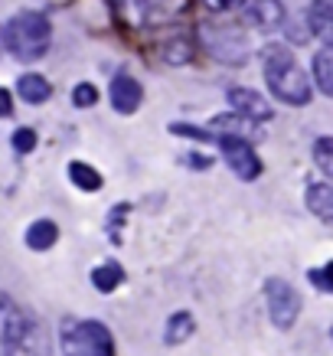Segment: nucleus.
Returning a JSON list of instances; mask_svg holds the SVG:
<instances>
[{"mask_svg": "<svg viewBox=\"0 0 333 356\" xmlns=\"http://www.w3.org/2000/svg\"><path fill=\"white\" fill-rule=\"evenodd\" d=\"M261 69H265L268 88L284 105H307L311 102L307 76H304V69L298 65V59L291 56V49H284V46H265L261 49Z\"/></svg>", "mask_w": 333, "mask_h": 356, "instance_id": "nucleus-1", "label": "nucleus"}, {"mask_svg": "<svg viewBox=\"0 0 333 356\" xmlns=\"http://www.w3.org/2000/svg\"><path fill=\"white\" fill-rule=\"evenodd\" d=\"M49 36H53V26L46 20V13L23 10L7 23L3 46H7L17 59H23V63H36V59H43L46 49H49Z\"/></svg>", "mask_w": 333, "mask_h": 356, "instance_id": "nucleus-2", "label": "nucleus"}, {"mask_svg": "<svg viewBox=\"0 0 333 356\" xmlns=\"http://www.w3.org/2000/svg\"><path fill=\"white\" fill-rule=\"evenodd\" d=\"M3 356H49V330L30 311H13L0 334Z\"/></svg>", "mask_w": 333, "mask_h": 356, "instance_id": "nucleus-3", "label": "nucleus"}, {"mask_svg": "<svg viewBox=\"0 0 333 356\" xmlns=\"http://www.w3.org/2000/svg\"><path fill=\"white\" fill-rule=\"evenodd\" d=\"M65 356H115V340L98 321H65L63 324Z\"/></svg>", "mask_w": 333, "mask_h": 356, "instance_id": "nucleus-4", "label": "nucleus"}, {"mask_svg": "<svg viewBox=\"0 0 333 356\" xmlns=\"http://www.w3.org/2000/svg\"><path fill=\"white\" fill-rule=\"evenodd\" d=\"M265 301H268L271 324L278 330H291L301 314V294L294 291V284L284 278H268L265 281Z\"/></svg>", "mask_w": 333, "mask_h": 356, "instance_id": "nucleus-5", "label": "nucleus"}, {"mask_svg": "<svg viewBox=\"0 0 333 356\" xmlns=\"http://www.w3.org/2000/svg\"><path fill=\"white\" fill-rule=\"evenodd\" d=\"M219 140V147H222V157H226V163L232 167V173H236L238 180H255L258 173H261V161H258L255 147L248 144L245 138H238V134H222Z\"/></svg>", "mask_w": 333, "mask_h": 356, "instance_id": "nucleus-6", "label": "nucleus"}, {"mask_svg": "<svg viewBox=\"0 0 333 356\" xmlns=\"http://www.w3.org/2000/svg\"><path fill=\"white\" fill-rule=\"evenodd\" d=\"M226 102H229V108H236L245 121H268L271 118V105L258 95V92H252V88H242V86L229 88Z\"/></svg>", "mask_w": 333, "mask_h": 356, "instance_id": "nucleus-7", "label": "nucleus"}, {"mask_svg": "<svg viewBox=\"0 0 333 356\" xmlns=\"http://www.w3.org/2000/svg\"><path fill=\"white\" fill-rule=\"evenodd\" d=\"M140 98H144V88H140L138 79L128 76V72H118L115 82H111V105H115V111L118 115H134L140 108Z\"/></svg>", "mask_w": 333, "mask_h": 356, "instance_id": "nucleus-8", "label": "nucleus"}, {"mask_svg": "<svg viewBox=\"0 0 333 356\" xmlns=\"http://www.w3.org/2000/svg\"><path fill=\"white\" fill-rule=\"evenodd\" d=\"M245 20H248V26H255V30L271 33L288 20V10H284L281 0H252L245 10Z\"/></svg>", "mask_w": 333, "mask_h": 356, "instance_id": "nucleus-9", "label": "nucleus"}, {"mask_svg": "<svg viewBox=\"0 0 333 356\" xmlns=\"http://www.w3.org/2000/svg\"><path fill=\"white\" fill-rule=\"evenodd\" d=\"M307 26L311 33L320 40V43H330L333 40V10H330V0H314L311 10H307Z\"/></svg>", "mask_w": 333, "mask_h": 356, "instance_id": "nucleus-10", "label": "nucleus"}, {"mask_svg": "<svg viewBox=\"0 0 333 356\" xmlns=\"http://www.w3.org/2000/svg\"><path fill=\"white\" fill-rule=\"evenodd\" d=\"M304 203L317 219L330 222L333 219V190L327 184H307V193H304Z\"/></svg>", "mask_w": 333, "mask_h": 356, "instance_id": "nucleus-11", "label": "nucleus"}, {"mask_svg": "<svg viewBox=\"0 0 333 356\" xmlns=\"http://www.w3.org/2000/svg\"><path fill=\"white\" fill-rule=\"evenodd\" d=\"M56 238H59V229H56L53 219H36V222L26 229V245H30L33 252H46V248H53Z\"/></svg>", "mask_w": 333, "mask_h": 356, "instance_id": "nucleus-12", "label": "nucleus"}, {"mask_svg": "<svg viewBox=\"0 0 333 356\" xmlns=\"http://www.w3.org/2000/svg\"><path fill=\"white\" fill-rule=\"evenodd\" d=\"M193 330H196L193 314L177 311L170 321H167V330H163V343H167V346H180L183 340H190V337H193Z\"/></svg>", "mask_w": 333, "mask_h": 356, "instance_id": "nucleus-13", "label": "nucleus"}, {"mask_svg": "<svg viewBox=\"0 0 333 356\" xmlns=\"http://www.w3.org/2000/svg\"><path fill=\"white\" fill-rule=\"evenodd\" d=\"M17 88H20V98H23V102H30V105H40V102H46V98L53 95L49 82H46L43 76H36V72H30V76H20Z\"/></svg>", "mask_w": 333, "mask_h": 356, "instance_id": "nucleus-14", "label": "nucleus"}, {"mask_svg": "<svg viewBox=\"0 0 333 356\" xmlns=\"http://www.w3.org/2000/svg\"><path fill=\"white\" fill-rule=\"evenodd\" d=\"M69 180H72L82 193H95V190H101V173H98L95 167L82 163V161L69 163Z\"/></svg>", "mask_w": 333, "mask_h": 356, "instance_id": "nucleus-15", "label": "nucleus"}, {"mask_svg": "<svg viewBox=\"0 0 333 356\" xmlns=\"http://www.w3.org/2000/svg\"><path fill=\"white\" fill-rule=\"evenodd\" d=\"M314 79L323 95H333V53L330 46H323L320 53L314 56Z\"/></svg>", "mask_w": 333, "mask_h": 356, "instance_id": "nucleus-16", "label": "nucleus"}, {"mask_svg": "<svg viewBox=\"0 0 333 356\" xmlns=\"http://www.w3.org/2000/svg\"><path fill=\"white\" fill-rule=\"evenodd\" d=\"M121 281H124V268L115 265V261H105V265H98V268L92 271V284H95L98 291H105V294L115 291Z\"/></svg>", "mask_w": 333, "mask_h": 356, "instance_id": "nucleus-17", "label": "nucleus"}, {"mask_svg": "<svg viewBox=\"0 0 333 356\" xmlns=\"http://www.w3.org/2000/svg\"><path fill=\"white\" fill-rule=\"evenodd\" d=\"M314 161H317V167L330 177L333 173V140L330 138H320L314 144Z\"/></svg>", "mask_w": 333, "mask_h": 356, "instance_id": "nucleus-18", "label": "nucleus"}, {"mask_svg": "<svg viewBox=\"0 0 333 356\" xmlns=\"http://www.w3.org/2000/svg\"><path fill=\"white\" fill-rule=\"evenodd\" d=\"M72 102H76L79 108H88V105H95V102H98V88L92 86V82H79V86L72 88Z\"/></svg>", "mask_w": 333, "mask_h": 356, "instance_id": "nucleus-19", "label": "nucleus"}, {"mask_svg": "<svg viewBox=\"0 0 333 356\" xmlns=\"http://www.w3.org/2000/svg\"><path fill=\"white\" fill-rule=\"evenodd\" d=\"M13 147L20 154H30L33 147H36V131L33 128H20L17 134H13Z\"/></svg>", "mask_w": 333, "mask_h": 356, "instance_id": "nucleus-20", "label": "nucleus"}, {"mask_svg": "<svg viewBox=\"0 0 333 356\" xmlns=\"http://www.w3.org/2000/svg\"><path fill=\"white\" fill-rule=\"evenodd\" d=\"M330 271H333V265L327 261L323 268H317V271H311V278H314V284L320 288V291H330L333 288V281H330Z\"/></svg>", "mask_w": 333, "mask_h": 356, "instance_id": "nucleus-21", "label": "nucleus"}, {"mask_svg": "<svg viewBox=\"0 0 333 356\" xmlns=\"http://www.w3.org/2000/svg\"><path fill=\"white\" fill-rule=\"evenodd\" d=\"M13 115V98L7 88H0V118H10Z\"/></svg>", "mask_w": 333, "mask_h": 356, "instance_id": "nucleus-22", "label": "nucleus"}, {"mask_svg": "<svg viewBox=\"0 0 333 356\" xmlns=\"http://www.w3.org/2000/svg\"><path fill=\"white\" fill-rule=\"evenodd\" d=\"M238 0H206V7H213V10H232Z\"/></svg>", "mask_w": 333, "mask_h": 356, "instance_id": "nucleus-23", "label": "nucleus"}, {"mask_svg": "<svg viewBox=\"0 0 333 356\" xmlns=\"http://www.w3.org/2000/svg\"><path fill=\"white\" fill-rule=\"evenodd\" d=\"M0 49H3V30H0Z\"/></svg>", "mask_w": 333, "mask_h": 356, "instance_id": "nucleus-24", "label": "nucleus"}]
</instances>
